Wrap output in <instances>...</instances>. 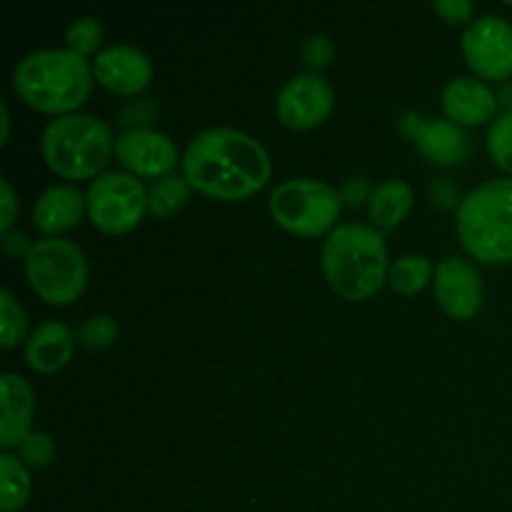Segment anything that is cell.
I'll list each match as a JSON object with an SVG mask.
<instances>
[{
  "label": "cell",
  "instance_id": "obj_21",
  "mask_svg": "<svg viewBox=\"0 0 512 512\" xmlns=\"http://www.w3.org/2000/svg\"><path fill=\"white\" fill-rule=\"evenodd\" d=\"M435 265L428 255L405 253L400 258L390 260L388 285L400 295H418L428 285H433Z\"/></svg>",
  "mask_w": 512,
  "mask_h": 512
},
{
  "label": "cell",
  "instance_id": "obj_4",
  "mask_svg": "<svg viewBox=\"0 0 512 512\" xmlns=\"http://www.w3.org/2000/svg\"><path fill=\"white\" fill-rule=\"evenodd\" d=\"M455 230L473 260L512 263V178H490L468 190L455 210Z\"/></svg>",
  "mask_w": 512,
  "mask_h": 512
},
{
  "label": "cell",
  "instance_id": "obj_8",
  "mask_svg": "<svg viewBox=\"0 0 512 512\" xmlns=\"http://www.w3.org/2000/svg\"><path fill=\"white\" fill-rule=\"evenodd\" d=\"M85 215L100 233H130L148 215V185L123 168L105 170L85 190Z\"/></svg>",
  "mask_w": 512,
  "mask_h": 512
},
{
  "label": "cell",
  "instance_id": "obj_5",
  "mask_svg": "<svg viewBox=\"0 0 512 512\" xmlns=\"http://www.w3.org/2000/svg\"><path fill=\"white\" fill-rule=\"evenodd\" d=\"M40 155L60 178L95 180L115 155V135L93 113L58 115L40 133Z\"/></svg>",
  "mask_w": 512,
  "mask_h": 512
},
{
  "label": "cell",
  "instance_id": "obj_36",
  "mask_svg": "<svg viewBox=\"0 0 512 512\" xmlns=\"http://www.w3.org/2000/svg\"><path fill=\"white\" fill-rule=\"evenodd\" d=\"M498 98H500V105H508V110H512V83H510V80H508V83L500 85Z\"/></svg>",
  "mask_w": 512,
  "mask_h": 512
},
{
  "label": "cell",
  "instance_id": "obj_25",
  "mask_svg": "<svg viewBox=\"0 0 512 512\" xmlns=\"http://www.w3.org/2000/svg\"><path fill=\"white\" fill-rule=\"evenodd\" d=\"M118 320L108 313H93L78 325L75 335L85 350H105L118 340Z\"/></svg>",
  "mask_w": 512,
  "mask_h": 512
},
{
  "label": "cell",
  "instance_id": "obj_24",
  "mask_svg": "<svg viewBox=\"0 0 512 512\" xmlns=\"http://www.w3.org/2000/svg\"><path fill=\"white\" fill-rule=\"evenodd\" d=\"M65 48L73 50V53L90 58V55H98L103 50V25L95 15H80V18L70 20V25L65 28Z\"/></svg>",
  "mask_w": 512,
  "mask_h": 512
},
{
  "label": "cell",
  "instance_id": "obj_35",
  "mask_svg": "<svg viewBox=\"0 0 512 512\" xmlns=\"http://www.w3.org/2000/svg\"><path fill=\"white\" fill-rule=\"evenodd\" d=\"M10 140V108L8 103H0V145H5Z\"/></svg>",
  "mask_w": 512,
  "mask_h": 512
},
{
  "label": "cell",
  "instance_id": "obj_34",
  "mask_svg": "<svg viewBox=\"0 0 512 512\" xmlns=\"http://www.w3.org/2000/svg\"><path fill=\"white\" fill-rule=\"evenodd\" d=\"M423 120H425V115L415 113V110H408V113H403L398 118L400 133H403L408 140H415V135H418L420 125H423Z\"/></svg>",
  "mask_w": 512,
  "mask_h": 512
},
{
  "label": "cell",
  "instance_id": "obj_7",
  "mask_svg": "<svg viewBox=\"0 0 512 512\" xmlns=\"http://www.w3.org/2000/svg\"><path fill=\"white\" fill-rule=\"evenodd\" d=\"M268 210L275 223L298 238H320L338 228L340 190L318 178H288L270 190Z\"/></svg>",
  "mask_w": 512,
  "mask_h": 512
},
{
  "label": "cell",
  "instance_id": "obj_6",
  "mask_svg": "<svg viewBox=\"0 0 512 512\" xmlns=\"http://www.w3.org/2000/svg\"><path fill=\"white\" fill-rule=\"evenodd\" d=\"M23 268L33 293L55 308L80 300L90 280L88 255L65 235L35 240Z\"/></svg>",
  "mask_w": 512,
  "mask_h": 512
},
{
  "label": "cell",
  "instance_id": "obj_32",
  "mask_svg": "<svg viewBox=\"0 0 512 512\" xmlns=\"http://www.w3.org/2000/svg\"><path fill=\"white\" fill-rule=\"evenodd\" d=\"M33 243L35 240H30L28 235L18 228L3 233V240H0V245H3V253L13 260H23V263H25V258L30 255V250H33Z\"/></svg>",
  "mask_w": 512,
  "mask_h": 512
},
{
  "label": "cell",
  "instance_id": "obj_14",
  "mask_svg": "<svg viewBox=\"0 0 512 512\" xmlns=\"http://www.w3.org/2000/svg\"><path fill=\"white\" fill-rule=\"evenodd\" d=\"M440 105H443L445 118L453 120L460 128L493 123L500 115L498 90L485 83V80H480L478 75L450 78L443 85V93H440Z\"/></svg>",
  "mask_w": 512,
  "mask_h": 512
},
{
  "label": "cell",
  "instance_id": "obj_11",
  "mask_svg": "<svg viewBox=\"0 0 512 512\" xmlns=\"http://www.w3.org/2000/svg\"><path fill=\"white\" fill-rule=\"evenodd\" d=\"M115 158L120 168L140 180H158L175 173L183 160L178 143L158 128H125L115 135Z\"/></svg>",
  "mask_w": 512,
  "mask_h": 512
},
{
  "label": "cell",
  "instance_id": "obj_30",
  "mask_svg": "<svg viewBox=\"0 0 512 512\" xmlns=\"http://www.w3.org/2000/svg\"><path fill=\"white\" fill-rule=\"evenodd\" d=\"M373 188H375V185L370 183L365 175H350V178H345V183L340 185V198H343V205H350V208H360V205L370 203Z\"/></svg>",
  "mask_w": 512,
  "mask_h": 512
},
{
  "label": "cell",
  "instance_id": "obj_29",
  "mask_svg": "<svg viewBox=\"0 0 512 512\" xmlns=\"http://www.w3.org/2000/svg\"><path fill=\"white\" fill-rule=\"evenodd\" d=\"M433 13L440 15L445 23L465 25V28L478 18L473 0H433Z\"/></svg>",
  "mask_w": 512,
  "mask_h": 512
},
{
  "label": "cell",
  "instance_id": "obj_20",
  "mask_svg": "<svg viewBox=\"0 0 512 512\" xmlns=\"http://www.w3.org/2000/svg\"><path fill=\"white\" fill-rule=\"evenodd\" d=\"M33 493L30 468L15 453H0V510L20 512Z\"/></svg>",
  "mask_w": 512,
  "mask_h": 512
},
{
  "label": "cell",
  "instance_id": "obj_18",
  "mask_svg": "<svg viewBox=\"0 0 512 512\" xmlns=\"http://www.w3.org/2000/svg\"><path fill=\"white\" fill-rule=\"evenodd\" d=\"M413 143L420 158L438 168H453V165L465 163L470 155L468 130L455 125L445 115L443 118H425Z\"/></svg>",
  "mask_w": 512,
  "mask_h": 512
},
{
  "label": "cell",
  "instance_id": "obj_23",
  "mask_svg": "<svg viewBox=\"0 0 512 512\" xmlns=\"http://www.w3.org/2000/svg\"><path fill=\"white\" fill-rule=\"evenodd\" d=\"M0 345L5 350H13L20 345V340H28V313H25L23 303L15 298L13 290H0Z\"/></svg>",
  "mask_w": 512,
  "mask_h": 512
},
{
  "label": "cell",
  "instance_id": "obj_22",
  "mask_svg": "<svg viewBox=\"0 0 512 512\" xmlns=\"http://www.w3.org/2000/svg\"><path fill=\"white\" fill-rule=\"evenodd\" d=\"M193 185L180 173H170L165 178L153 180L148 185V215L155 220H170L188 205Z\"/></svg>",
  "mask_w": 512,
  "mask_h": 512
},
{
  "label": "cell",
  "instance_id": "obj_33",
  "mask_svg": "<svg viewBox=\"0 0 512 512\" xmlns=\"http://www.w3.org/2000/svg\"><path fill=\"white\" fill-rule=\"evenodd\" d=\"M428 195H430V200H433V205H438V208L458 210L460 200H463V198H458V190H455V185L450 183V180H435V183L430 185Z\"/></svg>",
  "mask_w": 512,
  "mask_h": 512
},
{
  "label": "cell",
  "instance_id": "obj_17",
  "mask_svg": "<svg viewBox=\"0 0 512 512\" xmlns=\"http://www.w3.org/2000/svg\"><path fill=\"white\" fill-rule=\"evenodd\" d=\"M78 335L63 320H45L30 330L25 340V363L40 375H53L73 360Z\"/></svg>",
  "mask_w": 512,
  "mask_h": 512
},
{
  "label": "cell",
  "instance_id": "obj_13",
  "mask_svg": "<svg viewBox=\"0 0 512 512\" xmlns=\"http://www.w3.org/2000/svg\"><path fill=\"white\" fill-rule=\"evenodd\" d=\"M90 63H93L95 83L125 98L143 93L155 73L150 55L133 43L105 45Z\"/></svg>",
  "mask_w": 512,
  "mask_h": 512
},
{
  "label": "cell",
  "instance_id": "obj_31",
  "mask_svg": "<svg viewBox=\"0 0 512 512\" xmlns=\"http://www.w3.org/2000/svg\"><path fill=\"white\" fill-rule=\"evenodd\" d=\"M18 210L20 200L13 183H10L8 178H0V230H3V233L13 230L15 220H18Z\"/></svg>",
  "mask_w": 512,
  "mask_h": 512
},
{
  "label": "cell",
  "instance_id": "obj_16",
  "mask_svg": "<svg viewBox=\"0 0 512 512\" xmlns=\"http://www.w3.org/2000/svg\"><path fill=\"white\" fill-rule=\"evenodd\" d=\"M85 215V190L73 183L48 185L33 203V225L43 238L68 233Z\"/></svg>",
  "mask_w": 512,
  "mask_h": 512
},
{
  "label": "cell",
  "instance_id": "obj_28",
  "mask_svg": "<svg viewBox=\"0 0 512 512\" xmlns=\"http://www.w3.org/2000/svg\"><path fill=\"white\" fill-rule=\"evenodd\" d=\"M300 58L310 73H320L335 60V43L328 33H310L300 45Z\"/></svg>",
  "mask_w": 512,
  "mask_h": 512
},
{
  "label": "cell",
  "instance_id": "obj_19",
  "mask_svg": "<svg viewBox=\"0 0 512 512\" xmlns=\"http://www.w3.org/2000/svg\"><path fill=\"white\" fill-rule=\"evenodd\" d=\"M415 205V190L408 180L403 178H388L373 188L368 203V218L370 225L378 230L395 228L403 223L410 215Z\"/></svg>",
  "mask_w": 512,
  "mask_h": 512
},
{
  "label": "cell",
  "instance_id": "obj_26",
  "mask_svg": "<svg viewBox=\"0 0 512 512\" xmlns=\"http://www.w3.org/2000/svg\"><path fill=\"white\" fill-rule=\"evenodd\" d=\"M485 145H488V153L493 158V163L503 173H508V178H512V110H503L490 123Z\"/></svg>",
  "mask_w": 512,
  "mask_h": 512
},
{
  "label": "cell",
  "instance_id": "obj_10",
  "mask_svg": "<svg viewBox=\"0 0 512 512\" xmlns=\"http://www.w3.org/2000/svg\"><path fill=\"white\" fill-rule=\"evenodd\" d=\"M335 90L323 73H303L285 80L275 98V115L290 130H313L330 118Z\"/></svg>",
  "mask_w": 512,
  "mask_h": 512
},
{
  "label": "cell",
  "instance_id": "obj_2",
  "mask_svg": "<svg viewBox=\"0 0 512 512\" xmlns=\"http://www.w3.org/2000/svg\"><path fill=\"white\" fill-rule=\"evenodd\" d=\"M13 90L28 108L58 115L78 113L93 90V63L68 48H38L15 63Z\"/></svg>",
  "mask_w": 512,
  "mask_h": 512
},
{
  "label": "cell",
  "instance_id": "obj_3",
  "mask_svg": "<svg viewBox=\"0 0 512 512\" xmlns=\"http://www.w3.org/2000/svg\"><path fill=\"white\" fill-rule=\"evenodd\" d=\"M320 268L340 298L350 303L373 298L388 283L390 255L383 230L370 223H340L325 235Z\"/></svg>",
  "mask_w": 512,
  "mask_h": 512
},
{
  "label": "cell",
  "instance_id": "obj_9",
  "mask_svg": "<svg viewBox=\"0 0 512 512\" xmlns=\"http://www.w3.org/2000/svg\"><path fill=\"white\" fill-rule=\"evenodd\" d=\"M465 63L485 83H508L512 78V23L500 15H478L460 35Z\"/></svg>",
  "mask_w": 512,
  "mask_h": 512
},
{
  "label": "cell",
  "instance_id": "obj_1",
  "mask_svg": "<svg viewBox=\"0 0 512 512\" xmlns=\"http://www.w3.org/2000/svg\"><path fill=\"white\" fill-rule=\"evenodd\" d=\"M180 168L193 190L213 200L238 203L268 185L273 160L255 135L230 125H213L188 140Z\"/></svg>",
  "mask_w": 512,
  "mask_h": 512
},
{
  "label": "cell",
  "instance_id": "obj_37",
  "mask_svg": "<svg viewBox=\"0 0 512 512\" xmlns=\"http://www.w3.org/2000/svg\"><path fill=\"white\" fill-rule=\"evenodd\" d=\"M508 5H510V8H512V0H510V3H508Z\"/></svg>",
  "mask_w": 512,
  "mask_h": 512
},
{
  "label": "cell",
  "instance_id": "obj_27",
  "mask_svg": "<svg viewBox=\"0 0 512 512\" xmlns=\"http://www.w3.org/2000/svg\"><path fill=\"white\" fill-rule=\"evenodd\" d=\"M18 458L23 460L28 468H50L55 460V440L50 433H43V430H33L28 438L20 443Z\"/></svg>",
  "mask_w": 512,
  "mask_h": 512
},
{
  "label": "cell",
  "instance_id": "obj_12",
  "mask_svg": "<svg viewBox=\"0 0 512 512\" xmlns=\"http://www.w3.org/2000/svg\"><path fill=\"white\" fill-rule=\"evenodd\" d=\"M433 293L440 310L453 320L478 318L485 305L483 275L460 255H448L435 265Z\"/></svg>",
  "mask_w": 512,
  "mask_h": 512
},
{
  "label": "cell",
  "instance_id": "obj_15",
  "mask_svg": "<svg viewBox=\"0 0 512 512\" xmlns=\"http://www.w3.org/2000/svg\"><path fill=\"white\" fill-rule=\"evenodd\" d=\"M0 390V448L3 453H13L33 433L35 393L33 385L18 373L0 375Z\"/></svg>",
  "mask_w": 512,
  "mask_h": 512
}]
</instances>
